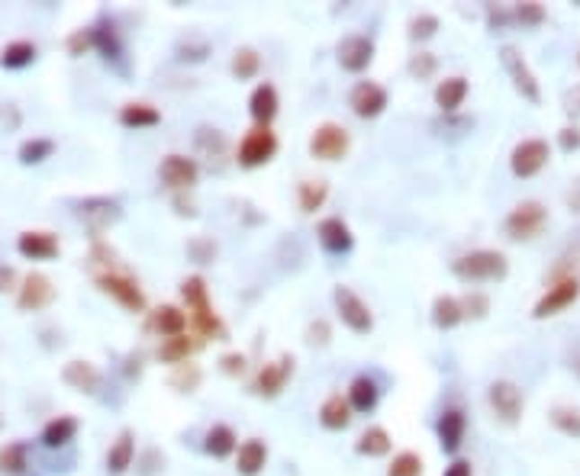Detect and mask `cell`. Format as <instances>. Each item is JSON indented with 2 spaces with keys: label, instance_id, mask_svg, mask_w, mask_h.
I'll return each instance as SVG.
<instances>
[{
  "label": "cell",
  "instance_id": "obj_32",
  "mask_svg": "<svg viewBox=\"0 0 580 476\" xmlns=\"http://www.w3.org/2000/svg\"><path fill=\"white\" fill-rule=\"evenodd\" d=\"M30 467V445L26 441H10L0 447V476H23Z\"/></svg>",
  "mask_w": 580,
  "mask_h": 476
},
{
  "label": "cell",
  "instance_id": "obj_14",
  "mask_svg": "<svg viewBox=\"0 0 580 476\" xmlns=\"http://www.w3.org/2000/svg\"><path fill=\"white\" fill-rule=\"evenodd\" d=\"M158 177L168 190H191L201 181V164L187 154H165V162L158 164Z\"/></svg>",
  "mask_w": 580,
  "mask_h": 476
},
{
  "label": "cell",
  "instance_id": "obj_19",
  "mask_svg": "<svg viewBox=\"0 0 580 476\" xmlns=\"http://www.w3.org/2000/svg\"><path fill=\"white\" fill-rule=\"evenodd\" d=\"M62 380L75 392H85V396H97V392L103 390L101 367H97V364H91V361H68L62 367Z\"/></svg>",
  "mask_w": 580,
  "mask_h": 476
},
{
  "label": "cell",
  "instance_id": "obj_49",
  "mask_svg": "<svg viewBox=\"0 0 580 476\" xmlns=\"http://www.w3.org/2000/svg\"><path fill=\"white\" fill-rule=\"evenodd\" d=\"M207 55H210V42H207V39H201V42L187 39V42H181V46H178V58H181V62H203Z\"/></svg>",
  "mask_w": 580,
  "mask_h": 476
},
{
  "label": "cell",
  "instance_id": "obj_25",
  "mask_svg": "<svg viewBox=\"0 0 580 476\" xmlns=\"http://www.w3.org/2000/svg\"><path fill=\"white\" fill-rule=\"evenodd\" d=\"M132 457H136V435H132L129 428H123L107 451V473L123 476L126 470L132 467Z\"/></svg>",
  "mask_w": 580,
  "mask_h": 476
},
{
  "label": "cell",
  "instance_id": "obj_54",
  "mask_svg": "<svg viewBox=\"0 0 580 476\" xmlns=\"http://www.w3.org/2000/svg\"><path fill=\"white\" fill-rule=\"evenodd\" d=\"M561 148H565V152H577V148H580V129H577V126H565V129H561Z\"/></svg>",
  "mask_w": 580,
  "mask_h": 476
},
{
  "label": "cell",
  "instance_id": "obj_29",
  "mask_svg": "<svg viewBox=\"0 0 580 476\" xmlns=\"http://www.w3.org/2000/svg\"><path fill=\"white\" fill-rule=\"evenodd\" d=\"M94 32V48L107 58V62H120L123 58V42H120V32H116V26L110 23L107 16H101L97 23L91 26Z\"/></svg>",
  "mask_w": 580,
  "mask_h": 476
},
{
  "label": "cell",
  "instance_id": "obj_48",
  "mask_svg": "<svg viewBox=\"0 0 580 476\" xmlns=\"http://www.w3.org/2000/svg\"><path fill=\"white\" fill-rule=\"evenodd\" d=\"M461 309H464V319H487L490 313V300L484 293H468L461 300Z\"/></svg>",
  "mask_w": 580,
  "mask_h": 476
},
{
  "label": "cell",
  "instance_id": "obj_38",
  "mask_svg": "<svg viewBox=\"0 0 580 476\" xmlns=\"http://www.w3.org/2000/svg\"><path fill=\"white\" fill-rule=\"evenodd\" d=\"M197 348H201V341H191L187 335H174V339H165L162 345H158V361L178 367V364H187V357H191Z\"/></svg>",
  "mask_w": 580,
  "mask_h": 476
},
{
  "label": "cell",
  "instance_id": "obj_53",
  "mask_svg": "<svg viewBox=\"0 0 580 476\" xmlns=\"http://www.w3.org/2000/svg\"><path fill=\"white\" fill-rule=\"evenodd\" d=\"M219 370H223L226 376H242L245 374V354L239 351H229L219 357Z\"/></svg>",
  "mask_w": 580,
  "mask_h": 476
},
{
  "label": "cell",
  "instance_id": "obj_47",
  "mask_svg": "<svg viewBox=\"0 0 580 476\" xmlns=\"http://www.w3.org/2000/svg\"><path fill=\"white\" fill-rule=\"evenodd\" d=\"M435 68H439V62H435L433 52H419L410 58V75L416 77V81H429V77L435 75Z\"/></svg>",
  "mask_w": 580,
  "mask_h": 476
},
{
  "label": "cell",
  "instance_id": "obj_35",
  "mask_svg": "<svg viewBox=\"0 0 580 476\" xmlns=\"http://www.w3.org/2000/svg\"><path fill=\"white\" fill-rule=\"evenodd\" d=\"M461 322H464L461 300H458V296H435V303H433V325L435 329L449 331Z\"/></svg>",
  "mask_w": 580,
  "mask_h": 476
},
{
  "label": "cell",
  "instance_id": "obj_15",
  "mask_svg": "<svg viewBox=\"0 0 580 476\" xmlns=\"http://www.w3.org/2000/svg\"><path fill=\"white\" fill-rule=\"evenodd\" d=\"M387 103H390V97H387L384 87L374 84V81H358V84L352 87V93H348V107H352V113H355L358 119H378V116L387 110Z\"/></svg>",
  "mask_w": 580,
  "mask_h": 476
},
{
  "label": "cell",
  "instance_id": "obj_24",
  "mask_svg": "<svg viewBox=\"0 0 580 476\" xmlns=\"http://www.w3.org/2000/svg\"><path fill=\"white\" fill-rule=\"evenodd\" d=\"M378 400H380V386L374 376L361 374L348 383V406H352V412H361V415L374 412V409H378Z\"/></svg>",
  "mask_w": 580,
  "mask_h": 476
},
{
  "label": "cell",
  "instance_id": "obj_26",
  "mask_svg": "<svg viewBox=\"0 0 580 476\" xmlns=\"http://www.w3.org/2000/svg\"><path fill=\"white\" fill-rule=\"evenodd\" d=\"M468 77L455 75V77H445V81H439V87H435V107L442 110V113H458L461 110V103L468 101Z\"/></svg>",
  "mask_w": 580,
  "mask_h": 476
},
{
  "label": "cell",
  "instance_id": "obj_59",
  "mask_svg": "<svg viewBox=\"0 0 580 476\" xmlns=\"http://www.w3.org/2000/svg\"><path fill=\"white\" fill-rule=\"evenodd\" d=\"M0 428H4V419H0Z\"/></svg>",
  "mask_w": 580,
  "mask_h": 476
},
{
  "label": "cell",
  "instance_id": "obj_10",
  "mask_svg": "<svg viewBox=\"0 0 580 476\" xmlns=\"http://www.w3.org/2000/svg\"><path fill=\"white\" fill-rule=\"evenodd\" d=\"M580 300V277H558L532 309V319H551Z\"/></svg>",
  "mask_w": 580,
  "mask_h": 476
},
{
  "label": "cell",
  "instance_id": "obj_20",
  "mask_svg": "<svg viewBox=\"0 0 580 476\" xmlns=\"http://www.w3.org/2000/svg\"><path fill=\"white\" fill-rule=\"evenodd\" d=\"M317 238H319V245H323L329 254H335V258H339V254H348L355 248V235H352L348 223L339 219V216L323 219V223L317 225Z\"/></svg>",
  "mask_w": 580,
  "mask_h": 476
},
{
  "label": "cell",
  "instance_id": "obj_9",
  "mask_svg": "<svg viewBox=\"0 0 580 476\" xmlns=\"http://www.w3.org/2000/svg\"><path fill=\"white\" fill-rule=\"evenodd\" d=\"M487 406L503 425H516L522 419L526 400H522V390L513 380H494L487 386Z\"/></svg>",
  "mask_w": 580,
  "mask_h": 476
},
{
  "label": "cell",
  "instance_id": "obj_23",
  "mask_svg": "<svg viewBox=\"0 0 580 476\" xmlns=\"http://www.w3.org/2000/svg\"><path fill=\"white\" fill-rule=\"evenodd\" d=\"M281 110V97H278V87L274 84H258L255 91H252V97H248V113H252V119H255L258 126H271V119L278 116Z\"/></svg>",
  "mask_w": 580,
  "mask_h": 476
},
{
  "label": "cell",
  "instance_id": "obj_4",
  "mask_svg": "<svg viewBox=\"0 0 580 476\" xmlns=\"http://www.w3.org/2000/svg\"><path fill=\"white\" fill-rule=\"evenodd\" d=\"M545 223H549V209L541 207L539 200H522L510 209L503 229H506V235H510L513 242H532V238L545 229Z\"/></svg>",
  "mask_w": 580,
  "mask_h": 476
},
{
  "label": "cell",
  "instance_id": "obj_17",
  "mask_svg": "<svg viewBox=\"0 0 580 476\" xmlns=\"http://www.w3.org/2000/svg\"><path fill=\"white\" fill-rule=\"evenodd\" d=\"M55 303V286L46 274H26L23 277V286L16 293V306L23 313H39Z\"/></svg>",
  "mask_w": 580,
  "mask_h": 476
},
{
  "label": "cell",
  "instance_id": "obj_31",
  "mask_svg": "<svg viewBox=\"0 0 580 476\" xmlns=\"http://www.w3.org/2000/svg\"><path fill=\"white\" fill-rule=\"evenodd\" d=\"M319 425H323L326 431H345L348 425H352V406H348V400H342L339 392H333V396L319 406Z\"/></svg>",
  "mask_w": 580,
  "mask_h": 476
},
{
  "label": "cell",
  "instance_id": "obj_42",
  "mask_svg": "<svg viewBox=\"0 0 580 476\" xmlns=\"http://www.w3.org/2000/svg\"><path fill=\"white\" fill-rule=\"evenodd\" d=\"M551 425L567 438H580V409L577 406H555L551 409Z\"/></svg>",
  "mask_w": 580,
  "mask_h": 476
},
{
  "label": "cell",
  "instance_id": "obj_55",
  "mask_svg": "<svg viewBox=\"0 0 580 476\" xmlns=\"http://www.w3.org/2000/svg\"><path fill=\"white\" fill-rule=\"evenodd\" d=\"M16 286V270L7 268V264H0V293H7Z\"/></svg>",
  "mask_w": 580,
  "mask_h": 476
},
{
  "label": "cell",
  "instance_id": "obj_51",
  "mask_svg": "<svg viewBox=\"0 0 580 476\" xmlns=\"http://www.w3.org/2000/svg\"><path fill=\"white\" fill-rule=\"evenodd\" d=\"M87 48H94V32H91V26H87V30H75V32H71V36H68V55L81 58V55H85Z\"/></svg>",
  "mask_w": 580,
  "mask_h": 476
},
{
  "label": "cell",
  "instance_id": "obj_43",
  "mask_svg": "<svg viewBox=\"0 0 580 476\" xmlns=\"http://www.w3.org/2000/svg\"><path fill=\"white\" fill-rule=\"evenodd\" d=\"M387 476H423V457L413 451H400L387 467Z\"/></svg>",
  "mask_w": 580,
  "mask_h": 476
},
{
  "label": "cell",
  "instance_id": "obj_18",
  "mask_svg": "<svg viewBox=\"0 0 580 476\" xmlns=\"http://www.w3.org/2000/svg\"><path fill=\"white\" fill-rule=\"evenodd\" d=\"M16 251H20V258H26V261H52V258H58L62 245H58V238H55L52 232L30 229L16 238Z\"/></svg>",
  "mask_w": 580,
  "mask_h": 476
},
{
  "label": "cell",
  "instance_id": "obj_30",
  "mask_svg": "<svg viewBox=\"0 0 580 476\" xmlns=\"http://www.w3.org/2000/svg\"><path fill=\"white\" fill-rule=\"evenodd\" d=\"M36 58H39V48H36V42H30V39H16V42H7V46L0 48V68H7V71L30 68Z\"/></svg>",
  "mask_w": 580,
  "mask_h": 476
},
{
  "label": "cell",
  "instance_id": "obj_56",
  "mask_svg": "<svg viewBox=\"0 0 580 476\" xmlns=\"http://www.w3.org/2000/svg\"><path fill=\"white\" fill-rule=\"evenodd\" d=\"M442 476H474V470H471V463L468 461H455V463H449L445 467V473Z\"/></svg>",
  "mask_w": 580,
  "mask_h": 476
},
{
  "label": "cell",
  "instance_id": "obj_7",
  "mask_svg": "<svg viewBox=\"0 0 580 476\" xmlns=\"http://www.w3.org/2000/svg\"><path fill=\"white\" fill-rule=\"evenodd\" d=\"M274 154H278V136L271 132V126H255L239 142V154L236 158H239V164L245 171H255L262 164H268Z\"/></svg>",
  "mask_w": 580,
  "mask_h": 476
},
{
  "label": "cell",
  "instance_id": "obj_22",
  "mask_svg": "<svg viewBox=\"0 0 580 476\" xmlns=\"http://www.w3.org/2000/svg\"><path fill=\"white\" fill-rule=\"evenodd\" d=\"M148 331L162 335V341L174 339V335H187V313L181 306H158L148 315Z\"/></svg>",
  "mask_w": 580,
  "mask_h": 476
},
{
  "label": "cell",
  "instance_id": "obj_1",
  "mask_svg": "<svg viewBox=\"0 0 580 476\" xmlns=\"http://www.w3.org/2000/svg\"><path fill=\"white\" fill-rule=\"evenodd\" d=\"M181 296H184V303H187V313H191V322H193V329H197V335H201V339L223 341L226 325L217 315V309H213V303H210L207 280H203V277H187L184 284H181Z\"/></svg>",
  "mask_w": 580,
  "mask_h": 476
},
{
  "label": "cell",
  "instance_id": "obj_6",
  "mask_svg": "<svg viewBox=\"0 0 580 476\" xmlns=\"http://www.w3.org/2000/svg\"><path fill=\"white\" fill-rule=\"evenodd\" d=\"M333 303H335V313H339L342 325L352 329L355 335H368L374 329V313L371 306L358 296L352 286H335L333 290Z\"/></svg>",
  "mask_w": 580,
  "mask_h": 476
},
{
  "label": "cell",
  "instance_id": "obj_11",
  "mask_svg": "<svg viewBox=\"0 0 580 476\" xmlns=\"http://www.w3.org/2000/svg\"><path fill=\"white\" fill-rule=\"evenodd\" d=\"M77 216L94 235H101V232H107L110 225L123 219V203L110 200V197H87V200L77 203Z\"/></svg>",
  "mask_w": 580,
  "mask_h": 476
},
{
  "label": "cell",
  "instance_id": "obj_45",
  "mask_svg": "<svg viewBox=\"0 0 580 476\" xmlns=\"http://www.w3.org/2000/svg\"><path fill=\"white\" fill-rule=\"evenodd\" d=\"M187 254L197 264H213V258H217V242L213 238H191L187 242Z\"/></svg>",
  "mask_w": 580,
  "mask_h": 476
},
{
  "label": "cell",
  "instance_id": "obj_8",
  "mask_svg": "<svg viewBox=\"0 0 580 476\" xmlns=\"http://www.w3.org/2000/svg\"><path fill=\"white\" fill-rule=\"evenodd\" d=\"M500 62H503V68H506V75H510V81H513V87H516L519 97L529 101V103H541V87H539V81H535L529 62L522 58V52H519L516 46H503Z\"/></svg>",
  "mask_w": 580,
  "mask_h": 476
},
{
  "label": "cell",
  "instance_id": "obj_44",
  "mask_svg": "<svg viewBox=\"0 0 580 476\" xmlns=\"http://www.w3.org/2000/svg\"><path fill=\"white\" fill-rule=\"evenodd\" d=\"M439 32V16L435 13H419L410 20V39L413 42H425V39H433Z\"/></svg>",
  "mask_w": 580,
  "mask_h": 476
},
{
  "label": "cell",
  "instance_id": "obj_34",
  "mask_svg": "<svg viewBox=\"0 0 580 476\" xmlns=\"http://www.w3.org/2000/svg\"><path fill=\"white\" fill-rule=\"evenodd\" d=\"M158 123H162V113L152 103H126L120 110V126H126V129H152Z\"/></svg>",
  "mask_w": 580,
  "mask_h": 476
},
{
  "label": "cell",
  "instance_id": "obj_52",
  "mask_svg": "<svg viewBox=\"0 0 580 476\" xmlns=\"http://www.w3.org/2000/svg\"><path fill=\"white\" fill-rule=\"evenodd\" d=\"M307 345H313V348L329 345V322H326V319H317V322L307 325Z\"/></svg>",
  "mask_w": 580,
  "mask_h": 476
},
{
  "label": "cell",
  "instance_id": "obj_41",
  "mask_svg": "<svg viewBox=\"0 0 580 476\" xmlns=\"http://www.w3.org/2000/svg\"><path fill=\"white\" fill-rule=\"evenodd\" d=\"M201 380H203V370L197 367V364H178V367L171 370V376H168V383L174 386L178 392H193L197 386H201Z\"/></svg>",
  "mask_w": 580,
  "mask_h": 476
},
{
  "label": "cell",
  "instance_id": "obj_39",
  "mask_svg": "<svg viewBox=\"0 0 580 476\" xmlns=\"http://www.w3.org/2000/svg\"><path fill=\"white\" fill-rule=\"evenodd\" d=\"M232 77L236 81H252V77L262 71V55L255 52V48H236V55H232V65H229Z\"/></svg>",
  "mask_w": 580,
  "mask_h": 476
},
{
  "label": "cell",
  "instance_id": "obj_27",
  "mask_svg": "<svg viewBox=\"0 0 580 476\" xmlns=\"http://www.w3.org/2000/svg\"><path fill=\"white\" fill-rule=\"evenodd\" d=\"M77 428H81V425H77L75 415H58V419H52V422L42 428L39 441H42L49 451H62V447H68L71 441H75Z\"/></svg>",
  "mask_w": 580,
  "mask_h": 476
},
{
  "label": "cell",
  "instance_id": "obj_46",
  "mask_svg": "<svg viewBox=\"0 0 580 476\" xmlns=\"http://www.w3.org/2000/svg\"><path fill=\"white\" fill-rule=\"evenodd\" d=\"M197 148H203V152H213V154H223L226 152L223 132L210 129V126H201V129H197Z\"/></svg>",
  "mask_w": 580,
  "mask_h": 476
},
{
  "label": "cell",
  "instance_id": "obj_16",
  "mask_svg": "<svg viewBox=\"0 0 580 476\" xmlns=\"http://www.w3.org/2000/svg\"><path fill=\"white\" fill-rule=\"evenodd\" d=\"M294 354H281L278 361L271 364H262V370H258L255 376V392L258 396H264V400H274V396H281L287 386V380L294 376Z\"/></svg>",
  "mask_w": 580,
  "mask_h": 476
},
{
  "label": "cell",
  "instance_id": "obj_12",
  "mask_svg": "<svg viewBox=\"0 0 580 476\" xmlns=\"http://www.w3.org/2000/svg\"><path fill=\"white\" fill-rule=\"evenodd\" d=\"M549 158H551V148L545 138H522L510 154V168L513 174L526 181V177H535L539 171H545Z\"/></svg>",
  "mask_w": 580,
  "mask_h": 476
},
{
  "label": "cell",
  "instance_id": "obj_21",
  "mask_svg": "<svg viewBox=\"0 0 580 476\" xmlns=\"http://www.w3.org/2000/svg\"><path fill=\"white\" fill-rule=\"evenodd\" d=\"M435 431H439V447H442V451L458 454V447L464 445L468 419H464L461 409H445V412L439 415V425H435Z\"/></svg>",
  "mask_w": 580,
  "mask_h": 476
},
{
  "label": "cell",
  "instance_id": "obj_40",
  "mask_svg": "<svg viewBox=\"0 0 580 476\" xmlns=\"http://www.w3.org/2000/svg\"><path fill=\"white\" fill-rule=\"evenodd\" d=\"M326 200H329V184L326 181H303L300 190H297V203H300L303 213H317V209H323Z\"/></svg>",
  "mask_w": 580,
  "mask_h": 476
},
{
  "label": "cell",
  "instance_id": "obj_57",
  "mask_svg": "<svg viewBox=\"0 0 580 476\" xmlns=\"http://www.w3.org/2000/svg\"><path fill=\"white\" fill-rule=\"evenodd\" d=\"M174 207H178V213H181V216H197V209H193L191 203L181 200V197H174Z\"/></svg>",
  "mask_w": 580,
  "mask_h": 476
},
{
  "label": "cell",
  "instance_id": "obj_3",
  "mask_svg": "<svg viewBox=\"0 0 580 476\" xmlns=\"http://www.w3.org/2000/svg\"><path fill=\"white\" fill-rule=\"evenodd\" d=\"M94 284L101 286L110 300L120 303L126 313H146V306H148L146 293H142V286L136 284L129 274H123V270H97V274H94Z\"/></svg>",
  "mask_w": 580,
  "mask_h": 476
},
{
  "label": "cell",
  "instance_id": "obj_58",
  "mask_svg": "<svg viewBox=\"0 0 580 476\" xmlns=\"http://www.w3.org/2000/svg\"><path fill=\"white\" fill-rule=\"evenodd\" d=\"M574 374L580 376V357H574Z\"/></svg>",
  "mask_w": 580,
  "mask_h": 476
},
{
  "label": "cell",
  "instance_id": "obj_28",
  "mask_svg": "<svg viewBox=\"0 0 580 476\" xmlns=\"http://www.w3.org/2000/svg\"><path fill=\"white\" fill-rule=\"evenodd\" d=\"M268 463V447H264L262 438H248L239 445L236 451V470L239 476H258Z\"/></svg>",
  "mask_w": 580,
  "mask_h": 476
},
{
  "label": "cell",
  "instance_id": "obj_2",
  "mask_svg": "<svg viewBox=\"0 0 580 476\" xmlns=\"http://www.w3.org/2000/svg\"><path fill=\"white\" fill-rule=\"evenodd\" d=\"M458 280L464 284H480V280H506L510 274V261L506 254L494 251V248H477L471 254H461L455 264H451Z\"/></svg>",
  "mask_w": 580,
  "mask_h": 476
},
{
  "label": "cell",
  "instance_id": "obj_5",
  "mask_svg": "<svg viewBox=\"0 0 580 476\" xmlns=\"http://www.w3.org/2000/svg\"><path fill=\"white\" fill-rule=\"evenodd\" d=\"M352 148V136L342 123H319L309 136V154L317 162H342Z\"/></svg>",
  "mask_w": 580,
  "mask_h": 476
},
{
  "label": "cell",
  "instance_id": "obj_36",
  "mask_svg": "<svg viewBox=\"0 0 580 476\" xmlns=\"http://www.w3.org/2000/svg\"><path fill=\"white\" fill-rule=\"evenodd\" d=\"M390 447H394V441H390L387 428H380V425L364 428L361 438L355 441V451L361 454V457H387V454H390Z\"/></svg>",
  "mask_w": 580,
  "mask_h": 476
},
{
  "label": "cell",
  "instance_id": "obj_13",
  "mask_svg": "<svg viewBox=\"0 0 580 476\" xmlns=\"http://www.w3.org/2000/svg\"><path fill=\"white\" fill-rule=\"evenodd\" d=\"M335 58H339L342 71H348V75H361V71H368L374 62V42L368 36H361V32L345 36L339 46H335Z\"/></svg>",
  "mask_w": 580,
  "mask_h": 476
},
{
  "label": "cell",
  "instance_id": "obj_37",
  "mask_svg": "<svg viewBox=\"0 0 580 476\" xmlns=\"http://www.w3.org/2000/svg\"><path fill=\"white\" fill-rule=\"evenodd\" d=\"M52 154H55V142L46 136H32V138H26L23 145L16 148V158H20L23 168H36V164L49 162Z\"/></svg>",
  "mask_w": 580,
  "mask_h": 476
},
{
  "label": "cell",
  "instance_id": "obj_33",
  "mask_svg": "<svg viewBox=\"0 0 580 476\" xmlns=\"http://www.w3.org/2000/svg\"><path fill=\"white\" fill-rule=\"evenodd\" d=\"M236 447H239V438H236V431H232L229 425H213V428L207 431V438H203V451H207L210 457H217V461L236 454Z\"/></svg>",
  "mask_w": 580,
  "mask_h": 476
},
{
  "label": "cell",
  "instance_id": "obj_50",
  "mask_svg": "<svg viewBox=\"0 0 580 476\" xmlns=\"http://www.w3.org/2000/svg\"><path fill=\"white\" fill-rule=\"evenodd\" d=\"M513 20L522 26H539L541 20H545V7H541V4H519V7L513 10Z\"/></svg>",
  "mask_w": 580,
  "mask_h": 476
}]
</instances>
